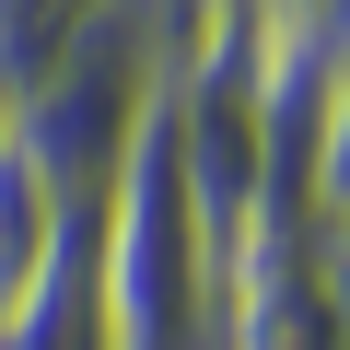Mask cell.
Wrapping results in <instances>:
<instances>
[{
  "label": "cell",
  "instance_id": "7a4b0ae2",
  "mask_svg": "<svg viewBox=\"0 0 350 350\" xmlns=\"http://www.w3.org/2000/svg\"><path fill=\"white\" fill-rule=\"evenodd\" d=\"M0 350H117L105 338V269H94V222H70V245L47 257V280L0 315Z\"/></svg>",
  "mask_w": 350,
  "mask_h": 350
},
{
  "label": "cell",
  "instance_id": "3957f363",
  "mask_svg": "<svg viewBox=\"0 0 350 350\" xmlns=\"http://www.w3.org/2000/svg\"><path fill=\"white\" fill-rule=\"evenodd\" d=\"M70 245V211H59V187L24 163V140H0V315H12L36 280H47V257Z\"/></svg>",
  "mask_w": 350,
  "mask_h": 350
},
{
  "label": "cell",
  "instance_id": "5b68a950",
  "mask_svg": "<svg viewBox=\"0 0 350 350\" xmlns=\"http://www.w3.org/2000/svg\"><path fill=\"white\" fill-rule=\"evenodd\" d=\"M222 12H234V24H257L269 47H292V36L315 24V0H222Z\"/></svg>",
  "mask_w": 350,
  "mask_h": 350
},
{
  "label": "cell",
  "instance_id": "8992f818",
  "mask_svg": "<svg viewBox=\"0 0 350 350\" xmlns=\"http://www.w3.org/2000/svg\"><path fill=\"white\" fill-rule=\"evenodd\" d=\"M0 140H12V70H0Z\"/></svg>",
  "mask_w": 350,
  "mask_h": 350
},
{
  "label": "cell",
  "instance_id": "6da1fadb",
  "mask_svg": "<svg viewBox=\"0 0 350 350\" xmlns=\"http://www.w3.org/2000/svg\"><path fill=\"white\" fill-rule=\"evenodd\" d=\"M94 269H105V338L117 350H222V234L175 163V117L152 94L117 187L94 211Z\"/></svg>",
  "mask_w": 350,
  "mask_h": 350
},
{
  "label": "cell",
  "instance_id": "277c9868",
  "mask_svg": "<svg viewBox=\"0 0 350 350\" xmlns=\"http://www.w3.org/2000/svg\"><path fill=\"white\" fill-rule=\"evenodd\" d=\"M280 59H304V70H338V59H350V0H315V24H304Z\"/></svg>",
  "mask_w": 350,
  "mask_h": 350
}]
</instances>
